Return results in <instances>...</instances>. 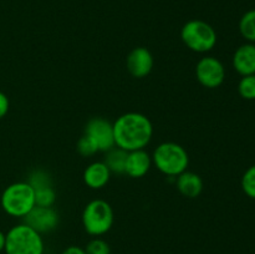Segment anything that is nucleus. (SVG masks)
Masks as SVG:
<instances>
[{"label":"nucleus","instance_id":"1","mask_svg":"<svg viewBox=\"0 0 255 254\" xmlns=\"http://www.w3.org/2000/svg\"><path fill=\"white\" fill-rule=\"evenodd\" d=\"M115 144L127 152L144 149L153 134L148 117L138 112H128L120 116L114 124Z\"/></svg>","mask_w":255,"mask_h":254},{"label":"nucleus","instance_id":"2","mask_svg":"<svg viewBox=\"0 0 255 254\" xmlns=\"http://www.w3.org/2000/svg\"><path fill=\"white\" fill-rule=\"evenodd\" d=\"M152 163L168 177H177L187 171L189 157L186 149L174 142H163L153 152Z\"/></svg>","mask_w":255,"mask_h":254},{"label":"nucleus","instance_id":"3","mask_svg":"<svg viewBox=\"0 0 255 254\" xmlns=\"http://www.w3.org/2000/svg\"><path fill=\"white\" fill-rule=\"evenodd\" d=\"M4 252L6 254H42L44 242L41 234L27 224L14 226L6 234Z\"/></svg>","mask_w":255,"mask_h":254},{"label":"nucleus","instance_id":"4","mask_svg":"<svg viewBox=\"0 0 255 254\" xmlns=\"http://www.w3.org/2000/svg\"><path fill=\"white\" fill-rule=\"evenodd\" d=\"M35 206V192L27 182L10 184L1 194L2 209L11 217L24 218Z\"/></svg>","mask_w":255,"mask_h":254},{"label":"nucleus","instance_id":"5","mask_svg":"<svg viewBox=\"0 0 255 254\" xmlns=\"http://www.w3.org/2000/svg\"><path fill=\"white\" fill-rule=\"evenodd\" d=\"M182 41L196 52H208L217 44L216 30L203 20H191L181 30Z\"/></svg>","mask_w":255,"mask_h":254},{"label":"nucleus","instance_id":"6","mask_svg":"<svg viewBox=\"0 0 255 254\" xmlns=\"http://www.w3.org/2000/svg\"><path fill=\"white\" fill-rule=\"evenodd\" d=\"M85 231L95 237L107 233L114 224V211L104 199H94L85 207L82 213Z\"/></svg>","mask_w":255,"mask_h":254},{"label":"nucleus","instance_id":"7","mask_svg":"<svg viewBox=\"0 0 255 254\" xmlns=\"http://www.w3.org/2000/svg\"><path fill=\"white\" fill-rule=\"evenodd\" d=\"M197 80L207 89H217L226 80V67L217 57H202L196 67Z\"/></svg>","mask_w":255,"mask_h":254},{"label":"nucleus","instance_id":"8","mask_svg":"<svg viewBox=\"0 0 255 254\" xmlns=\"http://www.w3.org/2000/svg\"><path fill=\"white\" fill-rule=\"evenodd\" d=\"M85 134H87L95 142L97 149L101 152H107L116 146L114 124L102 117H95L90 120L85 127Z\"/></svg>","mask_w":255,"mask_h":254},{"label":"nucleus","instance_id":"9","mask_svg":"<svg viewBox=\"0 0 255 254\" xmlns=\"http://www.w3.org/2000/svg\"><path fill=\"white\" fill-rule=\"evenodd\" d=\"M22 219L25 224L35 229L37 233L42 234L56 229L60 217L52 207L35 206Z\"/></svg>","mask_w":255,"mask_h":254},{"label":"nucleus","instance_id":"10","mask_svg":"<svg viewBox=\"0 0 255 254\" xmlns=\"http://www.w3.org/2000/svg\"><path fill=\"white\" fill-rule=\"evenodd\" d=\"M27 183L35 192V203L40 207H52L56 201V192L52 187L51 177L45 171H34L29 177Z\"/></svg>","mask_w":255,"mask_h":254},{"label":"nucleus","instance_id":"11","mask_svg":"<svg viewBox=\"0 0 255 254\" xmlns=\"http://www.w3.org/2000/svg\"><path fill=\"white\" fill-rule=\"evenodd\" d=\"M153 56L146 47H136L127 56V70L137 79L149 75L153 69Z\"/></svg>","mask_w":255,"mask_h":254},{"label":"nucleus","instance_id":"12","mask_svg":"<svg viewBox=\"0 0 255 254\" xmlns=\"http://www.w3.org/2000/svg\"><path fill=\"white\" fill-rule=\"evenodd\" d=\"M152 166V157L144 149H136L127 153L125 173L132 178H141Z\"/></svg>","mask_w":255,"mask_h":254},{"label":"nucleus","instance_id":"13","mask_svg":"<svg viewBox=\"0 0 255 254\" xmlns=\"http://www.w3.org/2000/svg\"><path fill=\"white\" fill-rule=\"evenodd\" d=\"M233 67L242 76L255 75V44L241 45L233 55Z\"/></svg>","mask_w":255,"mask_h":254},{"label":"nucleus","instance_id":"14","mask_svg":"<svg viewBox=\"0 0 255 254\" xmlns=\"http://www.w3.org/2000/svg\"><path fill=\"white\" fill-rule=\"evenodd\" d=\"M111 172L105 162H94L84 172V181L92 189L104 188L110 181Z\"/></svg>","mask_w":255,"mask_h":254},{"label":"nucleus","instance_id":"15","mask_svg":"<svg viewBox=\"0 0 255 254\" xmlns=\"http://www.w3.org/2000/svg\"><path fill=\"white\" fill-rule=\"evenodd\" d=\"M177 189L188 198H196L203 191V181L197 173L191 171H184L178 174L176 179Z\"/></svg>","mask_w":255,"mask_h":254},{"label":"nucleus","instance_id":"16","mask_svg":"<svg viewBox=\"0 0 255 254\" xmlns=\"http://www.w3.org/2000/svg\"><path fill=\"white\" fill-rule=\"evenodd\" d=\"M127 153L128 152L117 146H115L114 148L106 152V157H105L104 162L111 173H125V164H126Z\"/></svg>","mask_w":255,"mask_h":254},{"label":"nucleus","instance_id":"17","mask_svg":"<svg viewBox=\"0 0 255 254\" xmlns=\"http://www.w3.org/2000/svg\"><path fill=\"white\" fill-rule=\"evenodd\" d=\"M239 31L248 42L255 44V9L249 10L239 21Z\"/></svg>","mask_w":255,"mask_h":254},{"label":"nucleus","instance_id":"18","mask_svg":"<svg viewBox=\"0 0 255 254\" xmlns=\"http://www.w3.org/2000/svg\"><path fill=\"white\" fill-rule=\"evenodd\" d=\"M238 92L244 100H255V75L242 76L238 84Z\"/></svg>","mask_w":255,"mask_h":254},{"label":"nucleus","instance_id":"19","mask_svg":"<svg viewBox=\"0 0 255 254\" xmlns=\"http://www.w3.org/2000/svg\"><path fill=\"white\" fill-rule=\"evenodd\" d=\"M242 189L249 198L255 199V164L244 172L242 177Z\"/></svg>","mask_w":255,"mask_h":254},{"label":"nucleus","instance_id":"20","mask_svg":"<svg viewBox=\"0 0 255 254\" xmlns=\"http://www.w3.org/2000/svg\"><path fill=\"white\" fill-rule=\"evenodd\" d=\"M86 254H111V249L107 242L101 238H95L87 243L85 248Z\"/></svg>","mask_w":255,"mask_h":254},{"label":"nucleus","instance_id":"21","mask_svg":"<svg viewBox=\"0 0 255 254\" xmlns=\"http://www.w3.org/2000/svg\"><path fill=\"white\" fill-rule=\"evenodd\" d=\"M77 151H79V153L81 156L89 157L95 154L96 152H99V149H97V146L95 144V142L87 134L84 133V136L77 142Z\"/></svg>","mask_w":255,"mask_h":254},{"label":"nucleus","instance_id":"22","mask_svg":"<svg viewBox=\"0 0 255 254\" xmlns=\"http://www.w3.org/2000/svg\"><path fill=\"white\" fill-rule=\"evenodd\" d=\"M9 106H10L9 99H7V96L4 94V92L0 91V120L7 114V111H9Z\"/></svg>","mask_w":255,"mask_h":254},{"label":"nucleus","instance_id":"23","mask_svg":"<svg viewBox=\"0 0 255 254\" xmlns=\"http://www.w3.org/2000/svg\"><path fill=\"white\" fill-rule=\"evenodd\" d=\"M62 254H86V252H85V249L80 248V247L71 246L69 247V248L65 249V251L62 252Z\"/></svg>","mask_w":255,"mask_h":254},{"label":"nucleus","instance_id":"24","mask_svg":"<svg viewBox=\"0 0 255 254\" xmlns=\"http://www.w3.org/2000/svg\"><path fill=\"white\" fill-rule=\"evenodd\" d=\"M5 241H6V236L0 231V253L5 249Z\"/></svg>","mask_w":255,"mask_h":254}]
</instances>
